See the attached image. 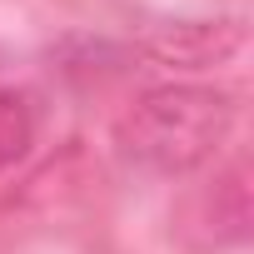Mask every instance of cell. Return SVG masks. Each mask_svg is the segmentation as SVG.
<instances>
[{"label": "cell", "mask_w": 254, "mask_h": 254, "mask_svg": "<svg viewBox=\"0 0 254 254\" xmlns=\"http://www.w3.org/2000/svg\"><path fill=\"white\" fill-rule=\"evenodd\" d=\"M194 224L204 229V244H239L249 234V175L244 165L214 170V180L194 194Z\"/></svg>", "instance_id": "cell-2"}, {"label": "cell", "mask_w": 254, "mask_h": 254, "mask_svg": "<svg viewBox=\"0 0 254 254\" xmlns=\"http://www.w3.org/2000/svg\"><path fill=\"white\" fill-rule=\"evenodd\" d=\"M35 130H40L35 100L25 90H15V85H0V170H10L30 155Z\"/></svg>", "instance_id": "cell-4"}, {"label": "cell", "mask_w": 254, "mask_h": 254, "mask_svg": "<svg viewBox=\"0 0 254 254\" xmlns=\"http://www.w3.org/2000/svg\"><path fill=\"white\" fill-rule=\"evenodd\" d=\"M244 40V25L239 20H214V25H180L170 30L165 40L150 45V60L165 65V70H204L224 55H234Z\"/></svg>", "instance_id": "cell-3"}, {"label": "cell", "mask_w": 254, "mask_h": 254, "mask_svg": "<svg viewBox=\"0 0 254 254\" xmlns=\"http://www.w3.org/2000/svg\"><path fill=\"white\" fill-rule=\"evenodd\" d=\"M239 125V105L214 85H160L145 90L115 125L125 160L155 175H194L224 155Z\"/></svg>", "instance_id": "cell-1"}]
</instances>
